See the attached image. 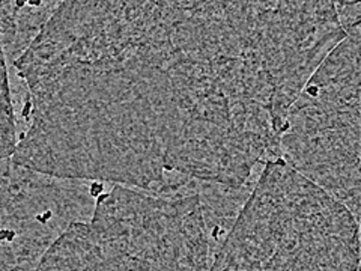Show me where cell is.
Returning <instances> with one entry per match:
<instances>
[{
	"label": "cell",
	"mask_w": 361,
	"mask_h": 271,
	"mask_svg": "<svg viewBox=\"0 0 361 271\" xmlns=\"http://www.w3.org/2000/svg\"><path fill=\"white\" fill-rule=\"evenodd\" d=\"M333 45L312 2H59L13 64L11 160L158 195L253 186Z\"/></svg>",
	"instance_id": "cell-1"
},
{
	"label": "cell",
	"mask_w": 361,
	"mask_h": 271,
	"mask_svg": "<svg viewBox=\"0 0 361 271\" xmlns=\"http://www.w3.org/2000/svg\"><path fill=\"white\" fill-rule=\"evenodd\" d=\"M202 184L166 195L107 186L92 216L66 228L35 271H208L226 234Z\"/></svg>",
	"instance_id": "cell-2"
},
{
	"label": "cell",
	"mask_w": 361,
	"mask_h": 271,
	"mask_svg": "<svg viewBox=\"0 0 361 271\" xmlns=\"http://www.w3.org/2000/svg\"><path fill=\"white\" fill-rule=\"evenodd\" d=\"M360 222L285 162L261 167L208 271H358Z\"/></svg>",
	"instance_id": "cell-3"
},
{
	"label": "cell",
	"mask_w": 361,
	"mask_h": 271,
	"mask_svg": "<svg viewBox=\"0 0 361 271\" xmlns=\"http://www.w3.org/2000/svg\"><path fill=\"white\" fill-rule=\"evenodd\" d=\"M360 41L329 53L290 106L277 160L326 191L360 222Z\"/></svg>",
	"instance_id": "cell-4"
},
{
	"label": "cell",
	"mask_w": 361,
	"mask_h": 271,
	"mask_svg": "<svg viewBox=\"0 0 361 271\" xmlns=\"http://www.w3.org/2000/svg\"><path fill=\"white\" fill-rule=\"evenodd\" d=\"M106 184L63 179L0 163V271H35L73 223L92 216Z\"/></svg>",
	"instance_id": "cell-5"
},
{
	"label": "cell",
	"mask_w": 361,
	"mask_h": 271,
	"mask_svg": "<svg viewBox=\"0 0 361 271\" xmlns=\"http://www.w3.org/2000/svg\"><path fill=\"white\" fill-rule=\"evenodd\" d=\"M59 2H0V44L13 65L47 23Z\"/></svg>",
	"instance_id": "cell-6"
},
{
	"label": "cell",
	"mask_w": 361,
	"mask_h": 271,
	"mask_svg": "<svg viewBox=\"0 0 361 271\" xmlns=\"http://www.w3.org/2000/svg\"><path fill=\"white\" fill-rule=\"evenodd\" d=\"M16 140V112L13 94H11L9 73L2 49H0V163L13 155Z\"/></svg>",
	"instance_id": "cell-7"
},
{
	"label": "cell",
	"mask_w": 361,
	"mask_h": 271,
	"mask_svg": "<svg viewBox=\"0 0 361 271\" xmlns=\"http://www.w3.org/2000/svg\"><path fill=\"white\" fill-rule=\"evenodd\" d=\"M336 13L346 37L361 38V4L360 2H334Z\"/></svg>",
	"instance_id": "cell-8"
}]
</instances>
